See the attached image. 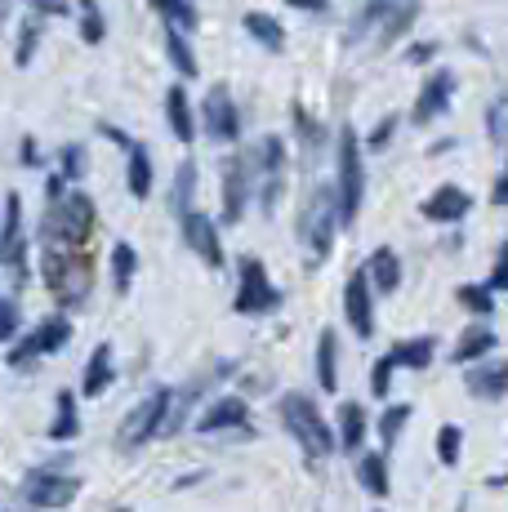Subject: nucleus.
<instances>
[{"label":"nucleus","instance_id":"24","mask_svg":"<svg viewBox=\"0 0 508 512\" xmlns=\"http://www.w3.org/2000/svg\"><path fill=\"white\" fill-rule=\"evenodd\" d=\"M246 32L263 49H272V54H277V49H286V32H281V23H277V18H268V14H259V9L246 14Z\"/></svg>","mask_w":508,"mask_h":512},{"label":"nucleus","instance_id":"9","mask_svg":"<svg viewBox=\"0 0 508 512\" xmlns=\"http://www.w3.org/2000/svg\"><path fill=\"white\" fill-rule=\"evenodd\" d=\"M232 308H237L241 317L277 308V290H272V281H268V272H263L259 259H241V290H237V303H232Z\"/></svg>","mask_w":508,"mask_h":512},{"label":"nucleus","instance_id":"10","mask_svg":"<svg viewBox=\"0 0 508 512\" xmlns=\"http://www.w3.org/2000/svg\"><path fill=\"white\" fill-rule=\"evenodd\" d=\"M201 125H205V134L219 143L237 139V107H232V98H228V85H214V90L205 94Z\"/></svg>","mask_w":508,"mask_h":512},{"label":"nucleus","instance_id":"29","mask_svg":"<svg viewBox=\"0 0 508 512\" xmlns=\"http://www.w3.org/2000/svg\"><path fill=\"white\" fill-rule=\"evenodd\" d=\"M357 477H361V486H366L370 495H379V499L388 495V464H384V455H361Z\"/></svg>","mask_w":508,"mask_h":512},{"label":"nucleus","instance_id":"7","mask_svg":"<svg viewBox=\"0 0 508 512\" xmlns=\"http://www.w3.org/2000/svg\"><path fill=\"white\" fill-rule=\"evenodd\" d=\"M76 490H81V481H76V477L41 468V472H32V477H27L23 495H27V504H32V508H67L76 499Z\"/></svg>","mask_w":508,"mask_h":512},{"label":"nucleus","instance_id":"12","mask_svg":"<svg viewBox=\"0 0 508 512\" xmlns=\"http://www.w3.org/2000/svg\"><path fill=\"white\" fill-rule=\"evenodd\" d=\"M344 312H348V321H353V330L361 334V339H370V334H375V303H370V281H366V272H353V277H348Z\"/></svg>","mask_w":508,"mask_h":512},{"label":"nucleus","instance_id":"27","mask_svg":"<svg viewBox=\"0 0 508 512\" xmlns=\"http://www.w3.org/2000/svg\"><path fill=\"white\" fill-rule=\"evenodd\" d=\"M339 441H344L348 450H357L361 441H366V410H361L357 401H348V406L339 410Z\"/></svg>","mask_w":508,"mask_h":512},{"label":"nucleus","instance_id":"28","mask_svg":"<svg viewBox=\"0 0 508 512\" xmlns=\"http://www.w3.org/2000/svg\"><path fill=\"white\" fill-rule=\"evenodd\" d=\"M388 361H393V366L424 370L428 361H433V339H410V343H397V348L388 352Z\"/></svg>","mask_w":508,"mask_h":512},{"label":"nucleus","instance_id":"45","mask_svg":"<svg viewBox=\"0 0 508 512\" xmlns=\"http://www.w3.org/2000/svg\"><path fill=\"white\" fill-rule=\"evenodd\" d=\"M286 5H295V9H308V14H321V9H326L330 0H286Z\"/></svg>","mask_w":508,"mask_h":512},{"label":"nucleus","instance_id":"2","mask_svg":"<svg viewBox=\"0 0 508 512\" xmlns=\"http://www.w3.org/2000/svg\"><path fill=\"white\" fill-rule=\"evenodd\" d=\"M90 228H94V201L85 192H63L45 210V241H54V245L76 250L90 236Z\"/></svg>","mask_w":508,"mask_h":512},{"label":"nucleus","instance_id":"43","mask_svg":"<svg viewBox=\"0 0 508 512\" xmlns=\"http://www.w3.org/2000/svg\"><path fill=\"white\" fill-rule=\"evenodd\" d=\"M486 134H491V143H504V98H500V103H491V116H486Z\"/></svg>","mask_w":508,"mask_h":512},{"label":"nucleus","instance_id":"17","mask_svg":"<svg viewBox=\"0 0 508 512\" xmlns=\"http://www.w3.org/2000/svg\"><path fill=\"white\" fill-rule=\"evenodd\" d=\"M473 210V196L464 192V187H437L433 196L424 201V219H433V223H459L464 214Z\"/></svg>","mask_w":508,"mask_h":512},{"label":"nucleus","instance_id":"50","mask_svg":"<svg viewBox=\"0 0 508 512\" xmlns=\"http://www.w3.org/2000/svg\"><path fill=\"white\" fill-rule=\"evenodd\" d=\"M9 14H14V0H0V27H5Z\"/></svg>","mask_w":508,"mask_h":512},{"label":"nucleus","instance_id":"46","mask_svg":"<svg viewBox=\"0 0 508 512\" xmlns=\"http://www.w3.org/2000/svg\"><path fill=\"white\" fill-rule=\"evenodd\" d=\"M32 9H36V14H58V9H63V0H32Z\"/></svg>","mask_w":508,"mask_h":512},{"label":"nucleus","instance_id":"1","mask_svg":"<svg viewBox=\"0 0 508 512\" xmlns=\"http://www.w3.org/2000/svg\"><path fill=\"white\" fill-rule=\"evenodd\" d=\"M281 419H286V428L295 432V441L304 446V455L312 464L330 459V450H335V428L317 415V406H312L308 397H299V392L281 397Z\"/></svg>","mask_w":508,"mask_h":512},{"label":"nucleus","instance_id":"15","mask_svg":"<svg viewBox=\"0 0 508 512\" xmlns=\"http://www.w3.org/2000/svg\"><path fill=\"white\" fill-rule=\"evenodd\" d=\"M259 156H263V210L272 214V205H277V196H281V179H286V143L277 139V134H268V139L259 143Z\"/></svg>","mask_w":508,"mask_h":512},{"label":"nucleus","instance_id":"4","mask_svg":"<svg viewBox=\"0 0 508 512\" xmlns=\"http://www.w3.org/2000/svg\"><path fill=\"white\" fill-rule=\"evenodd\" d=\"M361 192H366V170H361V143L357 130H339V183H335V201H339V223H353L361 210Z\"/></svg>","mask_w":508,"mask_h":512},{"label":"nucleus","instance_id":"44","mask_svg":"<svg viewBox=\"0 0 508 512\" xmlns=\"http://www.w3.org/2000/svg\"><path fill=\"white\" fill-rule=\"evenodd\" d=\"M393 370H397V366H393V361H388V357L375 366V388H370V392H375V397H388V383H393Z\"/></svg>","mask_w":508,"mask_h":512},{"label":"nucleus","instance_id":"6","mask_svg":"<svg viewBox=\"0 0 508 512\" xmlns=\"http://www.w3.org/2000/svg\"><path fill=\"white\" fill-rule=\"evenodd\" d=\"M170 401H174L170 388L148 392V397H143L139 406L125 415V423H121V446L134 450V446H143V441H152L156 432H161V423L170 419Z\"/></svg>","mask_w":508,"mask_h":512},{"label":"nucleus","instance_id":"25","mask_svg":"<svg viewBox=\"0 0 508 512\" xmlns=\"http://www.w3.org/2000/svg\"><path fill=\"white\" fill-rule=\"evenodd\" d=\"M152 9L174 32H192V27H197V5H192V0H152Z\"/></svg>","mask_w":508,"mask_h":512},{"label":"nucleus","instance_id":"39","mask_svg":"<svg viewBox=\"0 0 508 512\" xmlns=\"http://www.w3.org/2000/svg\"><path fill=\"white\" fill-rule=\"evenodd\" d=\"M459 303H464V308H473V312H491L495 303H491V290H482V285H464V290H459Z\"/></svg>","mask_w":508,"mask_h":512},{"label":"nucleus","instance_id":"33","mask_svg":"<svg viewBox=\"0 0 508 512\" xmlns=\"http://www.w3.org/2000/svg\"><path fill=\"white\" fill-rule=\"evenodd\" d=\"M491 348H495V334L486 330V326H473V330L464 334V339H459V348L451 352V357H455V361H477V357H486Z\"/></svg>","mask_w":508,"mask_h":512},{"label":"nucleus","instance_id":"13","mask_svg":"<svg viewBox=\"0 0 508 512\" xmlns=\"http://www.w3.org/2000/svg\"><path fill=\"white\" fill-rule=\"evenodd\" d=\"M451 94H455V76L451 72H433L424 81V90H419V103H415V125H428V121H437V116L451 107Z\"/></svg>","mask_w":508,"mask_h":512},{"label":"nucleus","instance_id":"14","mask_svg":"<svg viewBox=\"0 0 508 512\" xmlns=\"http://www.w3.org/2000/svg\"><path fill=\"white\" fill-rule=\"evenodd\" d=\"M0 263L5 268H23V201L18 192L5 196V228H0Z\"/></svg>","mask_w":508,"mask_h":512},{"label":"nucleus","instance_id":"37","mask_svg":"<svg viewBox=\"0 0 508 512\" xmlns=\"http://www.w3.org/2000/svg\"><path fill=\"white\" fill-rule=\"evenodd\" d=\"M459 441H464V437H459L455 423H442V432H437V459H442L446 468L459 464Z\"/></svg>","mask_w":508,"mask_h":512},{"label":"nucleus","instance_id":"18","mask_svg":"<svg viewBox=\"0 0 508 512\" xmlns=\"http://www.w3.org/2000/svg\"><path fill=\"white\" fill-rule=\"evenodd\" d=\"M246 401L241 397H223V401H214L210 410L201 415V423H197V432H223V428H241L246 423Z\"/></svg>","mask_w":508,"mask_h":512},{"label":"nucleus","instance_id":"5","mask_svg":"<svg viewBox=\"0 0 508 512\" xmlns=\"http://www.w3.org/2000/svg\"><path fill=\"white\" fill-rule=\"evenodd\" d=\"M45 285H50L63 303H76V299H85V290H90V272H85V263L76 259V250L45 241Z\"/></svg>","mask_w":508,"mask_h":512},{"label":"nucleus","instance_id":"31","mask_svg":"<svg viewBox=\"0 0 508 512\" xmlns=\"http://www.w3.org/2000/svg\"><path fill=\"white\" fill-rule=\"evenodd\" d=\"M76 397L72 392H58V415H54V423H50V437L54 441H72L76 437Z\"/></svg>","mask_w":508,"mask_h":512},{"label":"nucleus","instance_id":"47","mask_svg":"<svg viewBox=\"0 0 508 512\" xmlns=\"http://www.w3.org/2000/svg\"><path fill=\"white\" fill-rule=\"evenodd\" d=\"M393 125H397V116H388V121L379 125V134H375V139H370V143H375V147H379V143H388V134H393Z\"/></svg>","mask_w":508,"mask_h":512},{"label":"nucleus","instance_id":"34","mask_svg":"<svg viewBox=\"0 0 508 512\" xmlns=\"http://www.w3.org/2000/svg\"><path fill=\"white\" fill-rule=\"evenodd\" d=\"M165 49H170V63L179 67L183 76H197V58H192V49H188V41H183V32L165 27Z\"/></svg>","mask_w":508,"mask_h":512},{"label":"nucleus","instance_id":"8","mask_svg":"<svg viewBox=\"0 0 508 512\" xmlns=\"http://www.w3.org/2000/svg\"><path fill=\"white\" fill-rule=\"evenodd\" d=\"M67 339H72V321H67V317H50V321H41V326L27 334L14 352H5V361H9V366H23V361H32V357H50V352H58Z\"/></svg>","mask_w":508,"mask_h":512},{"label":"nucleus","instance_id":"38","mask_svg":"<svg viewBox=\"0 0 508 512\" xmlns=\"http://www.w3.org/2000/svg\"><path fill=\"white\" fill-rule=\"evenodd\" d=\"M406 419H410V406H393V410H384V419H379V437H384V446H393Z\"/></svg>","mask_w":508,"mask_h":512},{"label":"nucleus","instance_id":"35","mask_svg":"<svg viewBox=\"0 0 508 512\" xmlns=\"http://www.w3.org/2000/svg\"><path fill=\"white\" fill-rule=\"evenodd\" d=\"M192 187H197V165L183 161V165H179V174H174V210H179V214H188V196H192Z\"/></svg>","mask_w":508,"mask_h":512},{"label":"nucleus","instance_id":"36","mask_svg":"<svg viewBox=\"0 0 508 512\" xmlns=\"http://www.w3.org/2000/svg\"><path fill=\"white\" fill-rule=\"evenodd\" d=\"M81 36L90 45L103 41V9H99V0H81Z\"/></svg>","mask_w":508,"mask_h":512},{"label":"nucleus","instance_id":"23","mask_svg":"<svg viewBox=\"0 0 508 512\" xmlns=\"http://www.w3.org/2000/svg\"><path fill=\"white\" fill-rule=\"evenodd\" d=\"M165 116H170L174 134H179L183 143H192V134H197V125H192V107H188V94L174 85L170 94H165Z\"/></svg>","mask_w":508,"mask_h":512},{"label":"nucleus","instance_id":"11","mask_svg":"<svg viewBox=\"0 0 508 512\" xmlns=\"http://www.w3.org/2000/svg\"><path fill=\"white\" fill-rule=\"evenodd\" d=\"M250 201V156H232L223 165V219L237 223Z\"/></svg>","mask_w":508,"mask_h":512},{"label":"nucleus","instance_id":"19","mask_svg":"<svg viewBox=\"0 0 508 512\" xmlns=\"http://www.w3.org/2000/svg\"><path fill=\"white\" fill-rule=\"evenodd\" d=\"M366 281H375V290L379 294H393L397 285H402V263H397V254L388 250H375L370 254V263H366Z\"/></svg>","mask_w":508,"mask_h":512},{"label":"nucleus","instance_id":"32","mask_svg":"<svg viewBox=\"0 0 508 512\" xmlns=\"http://www.w3.org/2000/svg\"><path fill=\"white\" fill-rule=\"evenodd\" d=\"M130 192L139 196V201L152 192V156H148V147H130Z\"/></svg>","mask_w":508,"mask_h":512},{"label":"nucleus","instance_id":"49","mask_svg":"<svg viewBox=\"0 0 508 512\" xmlns=\"http://www.w3.org/2000/svg\"><path fill=\"white\" fill-rule=\"evenodd\" d=\"M491 201H495V205H504V201H508V183H504V179H500V183H495V192H491Z\"/></svg>","mask_w":508,"mask_h":512},{"label":"nucleus","instance_id":"30","mask_svg":"<svg viewBox=\"0 0 508 512\" xmlns=\"http://www.w3.org/2000/svg\"><path fill=\"white\" fill-rule=\"evenodd\" d=\"M134 268H139V254H134V245L130 241H116V250H112V281H116V290H130V281H134Z\"/></svg>","mask_w":508,"mask_h":512},{"label":"nucleus","instance_id":"26","mask_svg":"<svg viewBox=\"0 0 508 512\" xmlns=\"http://www.w3.org/2000/svg\"><path fill=\"white\" fill-rule=\"evenodd\" d=\"M504 366H477L473 374H468V392L473 397H491V401H500L504 397Z\"/></svg>","mask_w":508,"mask_h":512},{"label":"nucleus","instance_id":"22","mask_svg":"<svg viewBox=\"0 0 508 512\" xmlns=\"http://www.w3.org/2000/svg\"><path fill=\"white\" fill-rule=\"evenodd\" d=\"M415 9H419L415 0H388V5H384V18H388V23L379 27V45H393L397 36H402L406 27H410V18H415Z\"/></svg>","mask_w":508,"mask_h":512},{"label":"nucleus","instance_id":"48","mask_svg":"<svg viewBox=\"0 0 508 512\" xmlns=\"http://www.w3.org/2000/svg\"><path fill=\"white\" fill-rule=\"evenodd\" d=\"M428 58H433V45H415V49H410V63H428Z\"/></svg>","mask_w":508,"mask_h":512},{"label":"nucleus","instance_id":"21","mask_svg":"<svg viewBox=\"0 0 508 512\" xmlns=\"http://www.w3.org/2000/svg\"><path fill=\"white\" fill-rule=\"evenodd\" d=\"M335 330H321V339H317V383L326 392H335L339 388V361H335Z\"/></svg>","mask_w":508,"mask_h":512},{"label":"nucleus","instance_id":"20","mask_svg":"<svg viewBox=\"0 0 508 512\" xmlns=\"http://www.w3.org/2000/svg\"><path fill=\"white\" fill-rule=\"evenodd\" d=\"M107 383H112V348L99 343V348H94V357H90V366H85L81 392H85V397H103Z\"/></svg>","mask_w":508,"mask_h":512},{"label":"nucleus","instance_id":"40","mask_svg":"<svg viewBox=\"0 0 508 512\" xmlns=\"http://www.w3.org/2000/svg\"><path fill=\"white\" fill-rule=\"evenodd\" d=\"M14 334H18V303L0 299V343H9Z\"/></svg>","mask_w":508,"mask_h":512},{"label":"nucleus","instance_id":"16","mask_svg":"<svg viewBox=\"0 0 508 512\" xmlns=\"http://www.w3.org/2000/svg\"><path fill=\"white\" fill-rule=\"evenodd\" d=\"M183 241L192 245V250L201 254L210 268H223V250H219V232H214V223L205 219V214L197 210H188L183 214Z\"/></svg>","mask_w":508,"mask_h":512},{"label":"nucleus","instance_id":"41","mask_svg":"<svg viewBox=\"0 0 508 512\" xmlns=\"http://www.w3.org/2000/svg\"><path fill=\"white\" fill-rule=\"evenodd\" d=\"M81 170H85V152L76 143H67L63 147V174H58V179H81Z\"/></svg>","mask_w":508,"mask_h":512},{"label":"nucleus","instance_id":"42","mask_svg":"<svg viewBox=\"0 0 508 512\" xmlns=\"http://www.w3.org/2000/svg\"><path fill=\"white\" fill-rule=\"evenodd\" d=\"M32 49H36V18L23 23V36H18V67L32 63Z\"/></svg>","mask_w":508,"mask_h":512},{"label":"nucleus","instance_id":"3","mask_svg":"<svg viewBox=\"0 0 508 512\" xmlns=\"http://www.w3.org/2000/svg\"><path fill=\"white\" fill-rule=\"evenodd\" d=\"M335 228H339V201H335V187H317L308 196L304 214H299V241L308 245L312 259H326L330 245H335Z\"/></svg>","mask_w":508,"mask_h":512}]
</instances>
